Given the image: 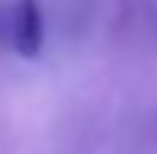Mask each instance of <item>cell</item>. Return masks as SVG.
I'll return each mask as SVG.
<instances>
[{
    "label": "cell",
    "mask_w": 157,
    "mask_h": 154,
    "mask_svg": "<svg viewBox=\"0 0 157 154\" xmlns=\"http://www.w3.org/2000/svg\"><path fill=\"white\" fill-rule=\"evenodd\" d=\"M0 42L19 58H39L45 45V19H42L39 0L0 3Z\"/></svg>",
    "instance_id": "1"
}]
</instances>
